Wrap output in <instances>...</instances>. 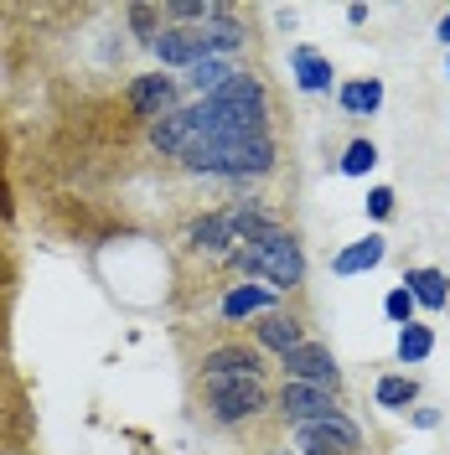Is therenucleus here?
Masks as SVG:
<instances>
[{
    "mask_svg": "<svg viewBox=\"0 0 450 455\" xmlns=\"http://www.w3.org/2000/svg\"><path fill=\"white\" fill-rule=\"evenodd\" d=\"M244 42H249L244 21L223 16V21H213V27H166L161 36H156L150 52L161 57V68H181V73H187V68H197V62H207V57L244 52Z\"/></svg>",
    "mask_w": 450,
    "mask_h": 455,
    "instance_id": "obj_1",
    "label": "nucleus"
},
{
    "mask_svg": "<svg viewBox=\"0 0 450 455\" xmlns=\"http://www.w3.org/2000/svg\"><path fill=\"white\" fill-rule=\"evenodd\" d=\"M228 264L244 269V275H259L275 295H285V290H295V284L306 280V254H301V243H295L290 228H269L264 238L238 243V249L228 254Z\"/></svg>",
    "mask_w": 450,
    "mask_h": 455,
    "instance_id": "obj_2",
    "label": "nucleus"
},
{
    "mask_svg": "<svg viewBox=\"0 0 450 455\" xmlns=\"http://www.w3.org/2000/svg\"><path fill=\"white\" fill-rule=\"evenodd\" d=\"M197 176H228V181H244V176H269L275 171V135H249V140L218 145V150H202L192 161H181Z\"/></svg>",
    "mask_w": 450,
    "mask_h": 455,
    "instance_id": "obj_3",
    "label": "nucleus"
},
{
    "mask_svg": "<svg viewBox=\"0 0 450 455\" xmlns=\"http://www.w3.org/2000/svg\"><path fill=\"white\" fill-rule=\"evenodd\" d=\"M202 394L213 403L218 425H244V419H259L269 409L264 378H202Z\"/></svg>",
    "mask_w": 450,
    "mask_h": 455,
    "instance_id": "obj_4",
    "label": "nucleus"
},
{
    "mask_svg": "<svg viewBox=\"0 0 450 455\" xmlns=\"http://www.w3.org/2000/svg\"><path fill=\"white\" fill-rule=\"evenodd\" d=\"M295 451L301 455H363V429L347 414L316 419V425H295Z\"/></svg>",
    "mask_w": 450,
    "mask_h": 455,
    "instance_id": "obj_5",
    "label": "nucleus"
},
{
    "mask_svg": "<svg viewBox=\"0 0 450 455\" xmlns=\"http://www.w3.org/2000/svg\"><path fill=\"white\" fill-rule=\"evenodd\" d=\"M130 114L145 119V124H156V119H166L171 109H181V78H171V73H141V78H130Z\"/></svg>",
    "mask_w": 450,
    "mask_h": 455,
    "instance_id": "obj_6",
    "label": "nucleus"
},
{
    "mask_svg": "<svg viewBox=\"0 0 450 455\" xmlns=\"http://www.w3.org/2000/svg\"><path fill=\"white\" fill-rule=\"evenodd\" d=\"M280 368H285V383H310V388H332V394H337V383H342L337 357L321 341H301L295 352L280 357Z\"/></svg>",
    "mask_w": 450,
    "mask_h": 455,
    "instance_id": "obj_7",
    "label": "nucleus"
},
{
    "mask_svg": "<svg viewBox=\"0 0 450 455\" xmlns=\"http://www.w3.org/2000/svg\"><path fill=\"white\" fill-rule=\"evenodd\" d=\"M275 403H280V414L290 419V425H316V419L342 414L337 394H332V388H310V383H285Z\"/></svg>",
    "mask_w": 450,
    "mask_h": 455,
    "instance_id": "obj_8",
    "label": "nucleus"
},
{
    "mask_svg": "<svg viewBox=\"0 0 450 455\" xmlns=\"http://www.w3.org/2000/svg\"><path fill=\"white\" fill-rule=\"evenodd\" d=\"M202 378H264V352L244 341H223L202 352Z\"/></svg>",
    "mask_w": 450,
    "mask_h": 455,
    "instance_id": "obj_9",
    "label": "nucleus"
},
{
    "mask_svg": "<svg viewBox=\"0 0 450 455\" xmlns=\"http://www.w3.org/2000/svg\"><path fill=\"white\" fill-rule=\"evenodd\" d=\"M301 341H306V326H301L290 311H264L259 321H253V347H264V352H275V357L295 352Z\"/></svg>",
    "mask_w": 450,
    "mask_h": 455,
    "instance_id": "obj_10",
    "label": "nucleus"
},
{
    "mask_svg": "<svg viewBox=\"0 0 450 455\" xmlns=\"http://www.w3.org/2000/svg\"><path fill=\"white\" fill-rule=\"evenodd\" d=\"M187 249L192 254H207V259H228L238 249V238H233V228H228L223 212H202L197 223L187 228Z\"/></svg>",
    "mask_w": 450,
    "mask_h": 455,
    "instance_id": "obj_11",
    "label": "nucleus"
},
{
    "mask_svg": "<svg viewBox=\"0 0 450 455\" xmlns=\"http://www.w3.org/2000/svg\"><path fill=\"white\" fill-rule=\"evenodd\" d=\"M264 311H280V295L269 284H233L223 300H218V315L223 321H249V315H264Z\"/></svg>",
    "mask_w": 450,
    "mask_h": 455,
    "instance_id": "obj_12",
    "label": "nucleus"
},
{
    "mask_svg": "<svg viewBox=\"0 0 450 455\" xmlns=\"http://www.w3.org/2000/svg\"><path fill=\"white\" fill-rule=\"evenodd\" d=\"M383 259H389V238H383V233H367V238L347 243V249L332 259V269L347 280V275H367V269H378Z\"/></svg>",
    "mask_w": 450,
    "mask_h": 455,
    "instance_id": "obj_13",
    "label": "nucleus"
},
{
    "mask_svg": "<svg viewBox=\"0 0 450 455\" xmlns=\"http://www.w3.org/2000/svg\"><path fill=\"white\" fill-rule=\"evenodd\" d=\"M233 73H238V68H233L228 57H207V62H197V68L181 73V93H192V104H197V99H213Z\"/></svg>",
    "mask_w": 450,
    "mask_h": 455,
    "instance_id": "obj_14",
    "label": "nucleus"
},
{
    "mask_svg": "<svg viewBox=\"0 0 450 455\" xmlns=\"http://www.w3.org/2000/svg\"><path fill=\"white\" fill-rule=\"evenodd\" d=\"M150 145H156L161 156H171V161H181L187 145H192V119H187V109H171L166 119H156V124H150Z\"/></svg>",
    "mask_w": 450,
    "mask_h": 455,
    "instance_id": "obj_15",
    "label": "nucleus"
},
{
    "mask_svg": "<svg viewBox=\"0 0 450 455\" xmlns=\"http://www.w3.org/2000/svg\"><path fill=\"white\" fill-rule=\"evenodd\" d=\"M290 73H295L301 93H326L332 88V62L316 47H290Z\"/></svg>",
    "mask_w": 450,
    "mask_h": 455,
    "instance_id": "obj_16",
    "label": "nucleus"
},
{
    "mask_svg": "<svg viewBox=\"0 0 450 455\" xmlns=\"http://www.w3.org/2000/svg\"><path fill=\"white\" fill-rule=\"evenodd\" d=\"M223 218H228V228H233V238H238V243H253V238H264L269 228H280L264 207H259V202H233Z\"/></svg>",
    "mask_w": 450,
    "mask_h": 455,
    "instance_id": "obj_17",
    "label": "nucleus"
},
{
    "mask_svg": "<svg viewBox=\"0 0 450 455\" xmlns=\"http://www.w3.org/2000/svg\"><path fill=\"white\" fill-rule=\"evenodd\" d=\"M404 284H409V295L420 300L424 311H446L450 306V280L440 275V269H409Z\"/></svg>",
    "mask_w": 450,
    "mask_h": 455,
    "instance_id": "obj_18",
    "label": "nucleus"
},
{
    "mask_svg": "<svg viewBox=\"0 0 450 455\" xmlns=\"http://www.w3.org/2000/svg\"><path fill=\"white\" fill-rule=\"evenodd\" d=\"M161 16H171L176 27H213V21H223V16H233V11L218 5V0H166Z\"/></svg>",
    "mask_w": 450,
    "mask_h": 455,
    "instance_id": "obj_19",
    "label": "nucleus"
},
{
    "mask_svg": "<svg viewBox=\"0 0 450 455\" xmlns=\"http://www.w3.org/2000/svg\"><path fill=\"white\" fill-rule=\"evenodd\" d=\"M337 99H342V109H347V114L367 119V114L383 109V84H378V78H352V84H342Z\"/></svg>",
    "mask_w": 450,
    "mask_h": 455,
    "instance_id": "obj_20",
    "label": "nucleus"
},
{
    "mask_svg": "<svg viewBox=\"0 0 450 455\" xmlns=\"http://www.w3.org/2000/svg\"><path fill=\"white\" fill-rule=\"evenodd\" d=\"M394 352H398V363H404V368H414V363H424V357L435 352V331L420 326V321H409V326H398Z\"/></svg>",
    "mask_w": 450,
    "mask_h": 455,
    "instance_id": "obj_21",
    "label": "nucleus"
},
{
    "mask_svg": "<svg viewBox=\"0 0 450 455\" xmlns=\"http://www.w3.org/2000/svg\"><path fill=\"white\" fill-rule=\"evenodd\" d=\"M373 398H378V409H409V403L420 398V383H414L409 372H389V378H378Z\"/></svg>",
    "mask_w": 450,
    "mask_h": 455,
    "instance_id": "obj_22",
    "label": "nucleus"
},
{
    "mask_svg": "<svg viewBox=\"0 0 450 455\" xmlns=\"http://www.w3.org/2000/svg\"><path fill=\"white\" fill-rule=\"evenodd\" d=\"M373 166H378V145L373 140H352L342 150V176H367Z\"/></svg>",
    "mask_w": 450,
    "mask_h": 455,
    "instance_id": "obj_23",
    "label": "nucleus"
},
{
    "mask_svg": "<svg viewBox=\"0 0 450 455\" xmlns=\"http://www.w3.org/2000/svg\"><path fill=\"white\" fill-rule=\"evenodd\" d=\"M383 311H389V321H394V326H409V321H414V311H420V300L409 295V284H394V290H389V300H383Z\"/></svg>",
    "mask_w": 450,
    "mask_h": 455,
    "instance_id": "obj_24",
    "label": "nucleus"
},
{
    "mask_svg": "<svg viewBox=\"0 0 450 455\" xmlns=\"http://www.w3.org/2000/svg\"><path fill=\"white\" fill-rule=\"evenodd\" d=\"M125 16H130V27H135V36H141L145 47H156V36H161V31H156V21H161V5H130Z\"/></svg>",
    "mask_w": 450,
    "mask_h": 455,
    "instance_id": "obj_25",
    "label": "nucleus"
},
{
    "mask_svg": "<svg viewBox=\"0 0 450 455\" xmlns=\"http://www.w3.org/2000/svg\"><path fill=\"white\" fill-rule=\"evenodd\" d=\"M389 212H394V192H389V187H373V192H367V218L383 223Z\"/></svg>",
    "mask_w": 450,
    "mask_h": 455,
    "instance_id": "obj_26",
    "label": "nucleus"
},
{
    "mask_svg": "<svg viewBox=\"0 0 450 455\" xmlns=\"http://www.w3.org/2000/svg\"><path fill=\"white\" fill-rule=\"evenodd\" d=\"M409 419H414V425H420V429H435V425H440V409H414Z\"/></svg>",
    "mask_w": 450,
    "mask_h": 455,
    "instance_id": "obj_27",
    "label": "nucleus"
},
{
    "mask_svg": "<svg viewBox=\"0 0 450 455\" xmlns=\"http://www.w3.org/2000/svg\"><path fill=\"white\" fill-rule=\"evenodd\" d=\"M435 36L446 42V52H450V11H446V16H440V27H435Z\"/></svg>",
    "mask_w": 450,
    "mask_h": 455,
    "instance_id": "obj_28",
    "label": "nucleus"
},
{
    "mask_svg": "<svg viewBox=\"0 0 450 455\" xmlns=\"http://www.w3.org/2000/svg\"><path fill=\"white\" fill-rule=\"evenodd\" d=\"M446 78H450V57H446Z\"/></svg>",
    "mask_w": 450,
    "mask_h": 455,
    "instance_id": "obj_29",
    "label": "nucleus"
}]
</instances>
